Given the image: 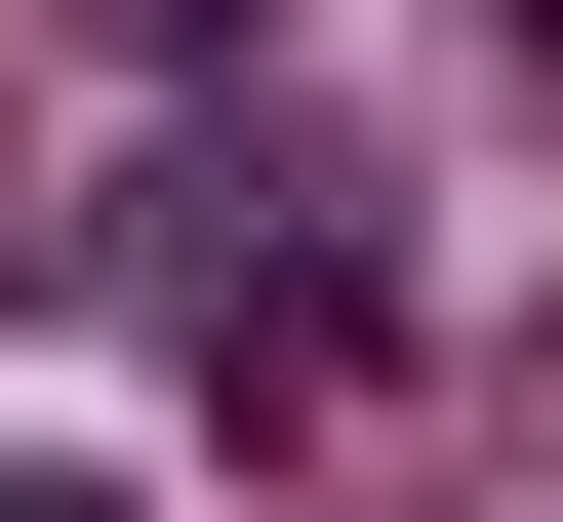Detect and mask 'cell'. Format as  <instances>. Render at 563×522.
<instances>
[{"label": "cell", "mask_w": 563, "mask_h": 522, "mask_svg": "<svg viewBox=\"0 0 563 522\" xmlns=\"http://www.w3.org/2000/svg\"><path fill=\"white\" fill-rule=\"evenodd\" d=\"M162 201H201V242H162V362H201L242 442H322V402L402 362V242H363V162H282V121H242V162H162Z\"/></svg>", "instance_id": "6da1fadb"}, {"label": "cell", "mask_w": 563, "mask_h": 522, "mask_svg": "<svg viewBox=\"0 0 563 522\" xmlns=\"http://www.w3.org/2000/svg\"><path fill=\"white\" fill-rule=\"evenodd\" d=\"M0 522H162V482H0Z\"/></svg>", "instance_id": "7a4b0ae2"}, {"label": "cell", "mask_w": 563, "mask_h": 522, "mask_svg": "<svg viewBox=\"0 0 563 522\" xmlns=\"http://www.w3.org/2000/svg\"><path fill=\"white\" fill-rule=\"evenodd\" d=\"M523 81H563V0H523Z\"/></svg>", "instance_id": "277c9868"}, {"label": "cell", "mask_w": 563, "mask_h": 522, "mask_svg": "<svg viewBox=\"0 0 563 522\" xmlns=\"http://www.w3.org/2000/svg\"><path fill=\"white\" fill-rule=\"evenodd\" d=\"M121 41H201V0H121Z\"/></svg>", "instance_id": "3957f363"}]
</instances>
